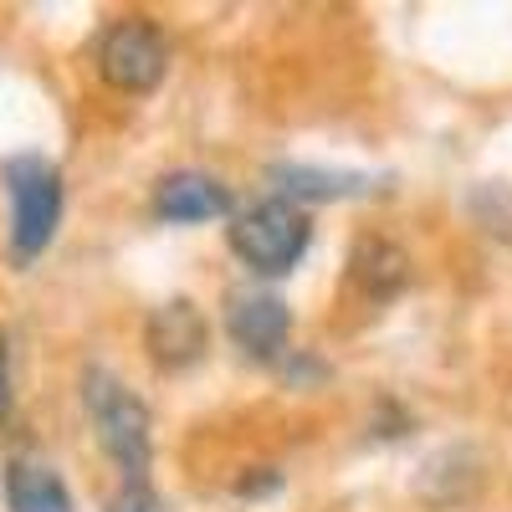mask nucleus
Listing matches in <instances>:
<instances>
[{
    "instance_id": "nucleus-1",
    "label": "nucleus",
    "mask_w": 512,
    "mask_h": 512,
    "mask_svg": "<svg viewBox=\"0 0 512 512\" xmlns=\"http://www.w3.org/2000/svg\"><path fill=\"white\" fill-rule=\"evenodd\" d=\"M82 400H88L98 446L113 456V466H118L128 482H144L149 477V461H154L149 405L128 390L118 374H108V369H88V374H82Z\"/></svg>"
},
{
    "instance_id": "nucleus-2",
    "label": "nucleus",
    "mask_w": 512,
    "mask_h": 512,
    "mask_svg": "<svg viewBox=\"0 0 512 512\" xmlns=\"http://www.w3.org/2000/svg\"><path fill=\"white\" fill-rule=\"evenodd\" d=\"M0 185L11 200V256L16 267L36 262L62 226V169L41 154H11L0 164Z\"/></svg>"
},
{
    "instance_id": "nucleus-3",
    "label": "nucleus",
    "mask_w": 512,
    "mask_h": 512,
    "mask_svg": "<svg viewBox=\"0 0 512 512\" xmlns=\"http://www.w3.org/2000/svg\"><path fill=\"white\" fill-rule=\"evenodd\" d=\"M231 251L246 262V272L256 277H287L297 262H303V251L313 241V221L303 205H292L282 195H267L246 210L231 216Z\"/></svg>"
},
{
    "instance_id": "nucleus-4",
    "label": "nucleus",
    "mask_w": 512,
    "mask_h": 512,
    "mask_svg": "<svg viewBox=\"0 0 512 512\" xmlns=\"http://www.w3.org/2000/svg\"><path fill=\"white\" fill-rule=\"evenodd\" d=\"M98 72L118 93H149L169 72V41L149 16H123L98 36Z\"/></svg>"
},
{
    "instance_id": "nucleus-5",
    "label": "nucleus",
    "mask_w": 512,
    "mask_h": 512,
    "mask_svg": "<svg viewBox=\"0 0 512 512\" xmlns=\"http://www.w3.org/2000/svg\"><path fill=\"white\" fill-rule=\"evenodd\" d=\"M226 333L251 359H277L292 338V308L277 292H231L226 303Z\"/></svg>"
},
{
    "instance_id": "nucleus-6",
    "label": "nucleus",
    "mask_w": 512,
    "mask_h": 512,
    "mask_svg": "<svg viewBox=\"0 0 512 512\" xmlns=\"http://www.w3.org/2000/svg\"><path fill=\"white\" fill-rule=\"evenodd\" d=\"M154 216L169 226L221 221V216H231V190L216 175H205V169H175L154 190Z\"/></svg>"
},
{
    "instance_id": "nucleus-7",
    "label": "nucleus",
    "mask_w": 512,
    "mask_h": 512,
    "mask_svg": "<svg viewBox=\"0 0 512 512\" xmlns=\"http://www.w3.org/2000/svg\"><path fill=\"white\" fill-rule=\"evenodd\" d=\"M144 344H149L154 364H164V369H185V364H195V359L205 354V344H210V323H205V313L190 303V297H175V303H164V308L149 313V323H144Z\"/></svg>"
},
{
    "instance_id": "nucleus-8",
    "label": "nucleus",
    "mask_w": 512,
    "mask_h": 512,
    "mask_svg": "<svg viewBox=\"0 0 512 512\" xmlns=\"http://www.w3.org/2000/svg\"><path fill=\"white\" fill-rule=\"evenodd\" d=\"M6 507L11 512H72V492L41 456H11L6 461Z\"/></svg>"
},
{
    "instance_id": "nucleus-9",
    "label": "nucleus",
    "mask_w": 512,
    "mask_h": 512,
    "mask_svg": "<svg viewBox=\"0 0 512 512\" xmlns=\"http://www.w3.org/2000/svg\"><path fill=\"white\" fill-rule=\"evenodd\" d=\"M272 180L282 190V200H349V195H369V175L354 169H313V164H277Z\"/></svg>"
},
{
    "instance_id": "nucleus-10",
    "label": "nucleus",
    "mask_w": 512,
    "mask_h": 512,
    "mask_svg": "<svg viewBox=\"0 0 512 512\" xmlns=\"http://www.w3.org/2000/svg\"><path fill=\"white\" fill-rule=\"evenodd\" d=\"M410 277V262L405 251L390 246V241H364L354 251V282L364 287V297H374V303H384V297H395Z\"/></svg>"
},
{
    "instance_id": "nucleus-11",
    "label": "nucleus",
    "mask_w": 512,
    "mask_h": 512,
    "mask_svg": "<svg viewBox=\"0 0 512 512\" xmlns=\"http://www.w3.org/2000/svg\"><path fill=\"white\" fill-rule=\"evenodd\" d=\"M103 512H164V502L149 482H123V492H113V502Z\"/></svg>"
},
{
    "instance_id": "nucleus-12",
    "label": "nucleus",
    "mask_w": 512,
    "mask_h": 512,
    "mask_svg": "<svg viewBox=\"0 0 512 512\" xmlns=\"http://www.w3.org/2000/svg\"><path fill=\"white\" fill-rule=\"evenodd\" d=\"M11 405H16V390H11V338L0 333V425L11 420Z\"/></svg>"
},
{
    "instance_id": "nucleus-13",
    "label": "nucleus",
    "mask_w": 512,
    "mask_h": 512,
    "mask_svg": "<svg viewBox=\"0 0 512 512\" xmlns=\"http://www.w3.org/2000/svg\"><path fill=\"white\" fill-rule=\"evenodd\" d=\"M277 482H282V477L267 466V477H241V482H236V492H241V497H256V492H272Z\"/></svg>"
}]
</instances>
